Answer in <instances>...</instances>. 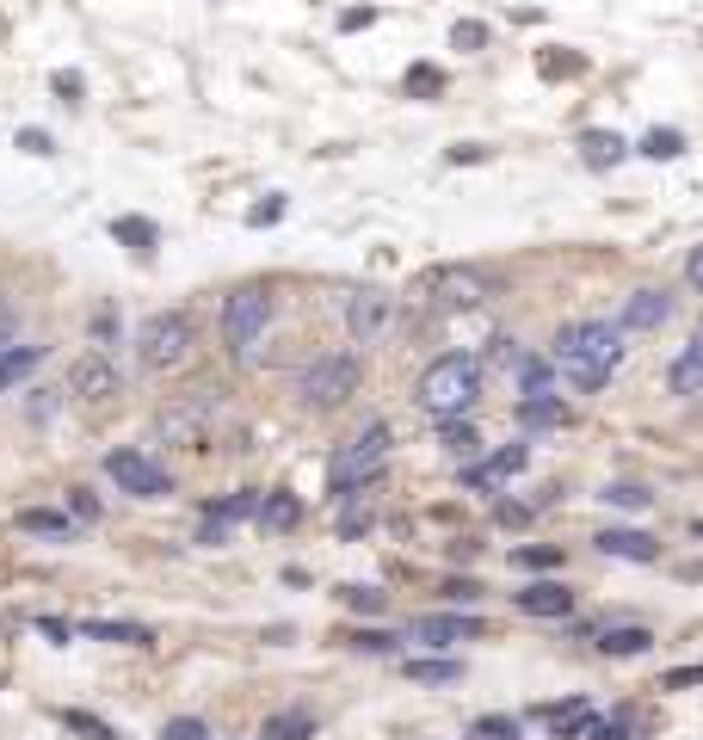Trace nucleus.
Listing matches in <instances>:
<instances>
[{
	"label": "nucleus",
	"mask_w": 703,
	"mask_h": 740,
	"mask_svg": "<svg viewBox=\"0 0 703 740\" xmlns=\"http://www.w3.org/2000/svg\"><path fill=\"white\" fill-rule=\"evenodd\" d=\"M20 149L25 154H57V142H50V130H20Z\"/></svg>",
	"instance_id": "nucleus-47"
},
{
	"label": "nucleus",
	"mask_w": 703,
	"mask_h": 740,
	"mask_svg": "<svg viewBox=\"0 0 703 740\" xmlns=\"http://www.w3.org/2000/svg\"><path fill=\"white\" fill-rule=\"evenodd\" d=\"M518 426H525V432H555V426H568V407H562L555 396L518 401Z\"/></svg>",
	"instance_id": "nucleus-22"
},
{
	"label": "nucleus",
	"mask_w": 703,
	"mask_h": 740,
	"mask_svg": "<svg viewBox=\"0 0 703 740\" xmlns=\"http://www.w3.org/2000/svg\"><path fill=\"white\" fill-rule=\"evenodd\" d=\"M513 605L525 611V617H568V611H574V592L562 587V580H537V587L513 592Z\"/></svg>",
	"instance_id": "nucleus-15"
},
{
	"label": "nucleus",
	"mask_w": 703,
	"mask_h": 740,
	"mask_svg": "<svg viewBox=\"0 0 703 740\" xmlns=\"http://www.w3.org/2000/svg\"><path fill=\"white\" fill-rule=\"evenodd\" d=\"M537 722H543V728H555V735H562V740H580V728H587V722H592V703H587V698H568V703H543V710H537Z\"/></svg>",
	"instance_id": "nucleus-19"
},
{
	"label": "nucleus",
	"mask_w": 703,
	"mask_h": 740,
	"mask_svg": "<svg viewBox=\"0 0 703 740\" xmlns=\"http://www.w3.org/2000/svg\"><path fill=\"white\" fill-rule=\"evenodd\" d=\"M235 518H260V493L241 488V493H223L204 506V525H235Z\"/></svg>",
	"instance_id": "nucleus-23"
},
{
	"label": "nucleus",
	"mask_w": 703,
	"mask_h": 740,
	"mask_svg": "<svg viewBox=\"0 0 703 740\" xmlns=\"http://www.w3.org/2000/svg\"><path fill=\"white\" fill-rule=\"evenodd\" d=\"M25 419H32V426H50V419H57V396H50V389H32V401H25Z\"/></svg>",
	"instance_id": "nucleus-40"
},
{
	"label": "nucleus",
	"mask_w": 703,
	"mask_h": 740,
	"mask_svg": "<svg viewBox=\"0 0 703 740\" xmlns=\"http://www.w3.org/2000/svg\"><path fill=\"white\" fill-rule=\"evenodd\" d=\"M38 364H43V346H7V352H0V389L25 382Z\"/></svg>",
	"instance_id": "nucleus-26"
},
{
	"label": "nucleus",
	"mask_w": 703,
	"mask_h": 740,
	"mask_svg": "<svg viewBox=\"0 0 703 740\" xmlns=\"http://www.w3.org/2000/svg\"><path fill=\"white\" fill-rule=\"evenodd\" d=\"M685 285H691V290H698V297H703V247H698V253H691V260H685Z\"/></svg>",
	"instance_id": "nucleus-50"
},
{
	"label": "nucleus",
	"mask_w": 703,
	"mask_h": 740,
	"mask_svg": "<svg viewBox=\"0 0 703 740\" xmlns=\"http://www.w3.org/2000/svg\"><path fill=\"white\" fill-rule=\"evenodd\" d=\"M359 382H364V364L352 352H322L315 364H303L297 396H303V407H340V401L359 396Z\"/></svg>",
	"instance_id": "nucleus-6"
},
{
	"label": "nucleus",
	"mask_w": 703,
	"mask_h": 740,
	"mask_svg": "<svg viewBox=\"0 0 703 740\" xmlns=\"http://www.w3.org/2000/svg\"><path fill=\"white\" fill-rule=\"evenodd\" d=\"M666 389H673V396H703V334L685 346L679 359H673V371H666Z\"/></svg>",
	"instance_id": "nucleus-21"
},
{
	"label": "nucleus",
	"mask_w": 703,
	"mask_h": 740,
	"mask_svg": "<svg viewBox=\"0 0 703 740\" xmlns=\"http://www.w3.org/2000/svg\"><path fill=\"white\" fill-rule=\"evenodd\" d=\"M105 475H112L124 493H136V500H167V493H173V475L161 469L149 451H136V444L105 451Z\"/></svg>",
	"instance_id": "nucleus-7"
},
{
	"label": "nucleus",
	"mask_w": 703,
	"mask_h": 740,
	"mask_svg": "<svg viewBox=\"0 0 703 740\" xmlns=\"http://www.w3.org/2000/svg\"><path fill=\"white\" fill-rule=\"evenodd\" d=\"M426 303L432 309H481L488 303V278L476 266H438L426 278Z\"/></svg>",
	"instance_id": "nucleus-10"
},
{
	"label": "nucleus",
	"mask_w": 703,
	"mask_h": 740,
	"mask_svg": "<svg viewBox=\"0 0 703 740\" xmlns=\"http://www.w3.org/2000/svg\"><path fill=\"white\" fill-rule=\"evenodd\" d=\"M161 740H210V728L198 716H173L167 728H161Z\"/></svg>",
	"instance_id": "nucleus-39"
},
{
	"label": "nucleus",
	"mask_w": 703,
	"mask_h": 740,
	"mask_svg": "<svg viewBox=\"0 0 703 740\" xmlns=\"http://www.w3.org/2000/svg\"><path fill=\"white\" fill-rule=\"evenodd\" d=\"M278 216H285V198L272 191L266 204H253V216H248V223H253V228H272V223H278Z\"/></svg>",
	"instance_id": "nucleus-44"
},
{
	"label": "nucleus",
	"mask_w": 703,
	"mask_h": 740,
	"mask_svg": "<svg viewBox=\"0 0 703 740\" xmlns=\"http://www.w3.org/2000/svg\"><path fill=\"white\" fill-rule=\"evenodd\" d=\"M698 537H703V518H698Z\"/></svg>",
	"instance_id": "nucleus-53"
},
{
	"label": "nucleus",
	"mask_w": 703,
	"mask_h": 740,
	"mask_svg": "<svg viewBox=\"0 0 703 740\" xmlns=\"http://www.w3.org/2000/svg\"><path fill=\"white\" fill-rule=\"evenodd\" d=\"M68 389H75L80 401H112L117 389H124V377H117V364L105 359V352H87V359L75 364V377H68Z\"/></svg>",
	"instance_id": "nucleus-11"
},
{
	"label": "nucleus",
	"mask_w": 703,
	"mask_h": 740,
	"mask_svg": "<svg viewBox=\"0 0 703 740\" xmlns=\"http://www.w3.org/2000/svg\"><path fill=\"white\" fill-rule=\"evenodd\" d=\"M346 334L359 346H382L396 334V297H382V290H352L346 297Z\"/></svg>",
	"instance_id": "nucleus-8"
},
{
	"label": "nucleus",
	"mask_w": 703,
	"mask_h": 740,
	"mask_svg": "<svg viewBox=\"0 0 703 740\" xmlns=\"http://www.w3.org/2000/svg\"><path fill=\"white\" fill-rule=\"evenodd\" d=\"M112 235H117L124 247H130L136 260H154V241H161V228H154L149 216H117V223H112Z\"/></svg>",
	"instance_id": "nucleus-24"
},
{
	"label": "nucleus",
	"mask_w": 703,
	"mask_h": 740,
	"mask_svg": "<svg viewBox=\"0 0 703 740\" xmlns=\"http://www.w3.org/2000/svg\"><path fill=\"white\" fill-rule=\"evenodd\" d=\"M599 642V654L605 661H636V654H648L654 648V636H648L642 624H617V629H605V636H592Z\"/></svg>",
	"instance_id": "nucleus-17"
},
{
	"label": "nucleus",
	"mask_w": 703,
	"mask_h": 740,
	"mask_svg": "<svg viewBox=\"0 0 703 740\" xmlns=\"http://www.w3.org/2000/svg\"><path fill=\"white\" fill-rule=\"evenodd\" d=\"M414 401L432 419H463L481 401V364L469 359V352H444V359H432L414 382Z\"/></svg>",
	"instance_id": "nucleus-2"
},
{
	"label": "nucleus",
	"mask_w": 703,
	"mask_h": 740,
	"mask_svg": "<svg viewBox=\"0 0 703 740\" xmlns=\"http://www.w3.org/2000/svg\"><path fill=\"white\" fill-rule=\"evenodd\" d=\"M389 451H396V432H389V419H371L359 438H346L340 456H334V475H327V488H334V506L340 500H359L382 469H389Z\"/></svg>",
	"instance_id": "nucleus-3"
},
{
	"label": "nucleus",
	"mask_w": 703,
	"mask_h": 740,
	"mask_svg": "<svg viewBox=\"0 0 703 740\" xmlns=\"http://www.w3.org/2000/svg\"><path fill=\"white\" fill-rule=\"evenodd\" d=\"M371 20H377V13H371V7H352V13H346L340 25H346V32H359V25H371Z\"/></svg>",
	"instance_id": "nucleus-51"
},
{
	"label": "nucleus",
	"mask_w": 703,
	"mask_h": 740,
	"mask_svg": "<svg viewBox=\"0 0 703 740\" xmlns=\"http://www.w3.org/2000/svg\"><path fill=\"white\" fill-rule=\"evenodd\" d=\"M260 525H266L272 537H285V531H297V525H303V500H297V493H260Z\"/></svg>",
	"instance_id": "nucleus-18"
},
{
	"label": "nucleus",
	"mask_w": 703,
	"mask_h": 740,
	"mask_svg": "<svg viewBox=\"0 0 703 740\" xmlns=\"http://www.w3.org/2000/svg\"><path fill=\"white\" fill-rule=\"evenodd\" d=\"M550 382H555V364L550 359H537V352H525V359H518V396H525V401L550 396Z\"/></svg>",
	"instance_id": "nucleus-27"
},
{
	"label": "nucleus",
	"mask_w": 703,
	"mask_h": 740,
	"mask_svg": "<svg viewBox=\"0 0 703 740\" xmlns=\"http://www.w3.org/2000/svg\"><path fill=\"white\" fill-rule=\"evenodd\" d=\"M68 513H75V518H99V500H93V488H75V493H68Z\"/></svg>",
	"instance_id": "nucleus-46"
},
{
	"label": "nucleus",
	"mask_w": 703,
	"mask_h": 740,
	"mask_svg": "<svg viewBox=\"0 0 703 740\" xmlns=\"http://www.w3.org/2000/svg\"><path fill=\"white\" fill-rule=\"evenodd\" d=\"M62 728H75V735H87V740H117V728L112 722H99V716H87V710H62Z\"/></svg>",
	"instance_id": "nucleus-33"
},
{
	"label": "nucleus",
	"mask_w": 703,
	"mask_h": 740,
	"mask_svg": "<svg viewBox=\"0 0 703 740\" xmlns=\"http://www.w3.org/2000/svg\"><path fill=\"white\" fill-rule=\"evenodd\" d=\"M346 642L359 648V654H396L401 636H396V629H359V636H346Z\"/></svg>",
	"instance_id": "nucleus-35"
},
{
	"label": "nucleus",
	"mask_w": 703,
	"mask_h": 740,
	"mask_svg": "<svg viewBox=\"0 0 703 740\" xmlns=\"http://www.w3.org/2000/svg\"><path fill=\"white\" fill-rule=\"evenodd\" d=\"M210 414H216V389H204L198 401H191V396L167 401L154 426H161V438H173V444H204V438H210Z\"/></svg>",
	"instance_id": "nucleus-9"
},
{
	"label": "nucleus",
	"mask_w": 703,
	"mask_h": 740,
	"mask_svg": "<svg viewBox=\"0 0 703 740\" xmlns=\"http://www.w3.org/2000/svg\"><path fill=\"white\" fill-rule=\"evenodd\" d=\"M315 735V716L309 710H278V716L266 722V740H309Z\"/></svg>",
	"instance_id": "nucleus-29"
},
{
	"label": "nucleus",
	"mask_w": 703,
	"mask_h": 740,
	"mask_svg": "<svg viewBox=\"0 0 703 740\" xmlns=\"http://www.w3.org/2000/svg\"><path fill=\"white\" fill-rule=\"evenodd\" d=\"M599 555H617V562H661V543L648 531H599L592 537Z\"/></svg>",
	"instance_id": "nucleus-16"
},
{
	"label": "nucleus",
	"mask_w": 703,
	"mask_h": 740,
	"mask_svg": "<svg viewBox=\"0 0 703 740\" xmlns=\"http://www.w3.org/2000/svg\"><path fill=\"white\" fill-rule=\"evenodd\" d=\"M0 346H13V309L0 303Z\"/></svg>",
	"instance_id": "nucleus-52"
},
{
	"label": "nucleus",
	"mask_w": 703,
	"mask_h": 740,
	"mask_svg": "<svg viewBox=\"0 0 703 740\" xmlns=\"http://www.w3.org/2000/svg\"><path fill=\"white\" fill-rule=\"evenodd\" d=\"M191 352H198V322L179 315V309H161V315H149V322L136 327V359H142V371H154V377L186 371Z\"/></svg>",
	"instance_id": "nucleus-5"
},
{
	"label": "nucleus",
	"mask_w": 703,
	"mask_h": 740,
	"mask_svg": "<svg viewBox=\"0 0 703 740\" xmlns=\"http://www.w3.org/2000/svg\"><path fill=\"white\" fill-rule=\"evenodd\" d=\"M340 506H346V518H340V531H346V537H359L364 525H371V506H359V500H340Z\"/></svg>",
	"instance_id": "nucleus-43"
},
{
	"label": "nucleus",
	"mask_w": 703,
	"mask_h": 740,
	"mask_svg": "<svg viewBox=\"0 0 703 740\" xmlns=\"http://www.w3.org/2000/svg\"><path fill=\"white\" fill-rule=\"evenodd\" d=\"M438 444H444V451L451 456H469L481 444L476 432H469V426H463V419H438Z\"/></svg>",
	"instance_id": "nucleus-32"
},
{
	"label": "nucleus",
	"mask_w": 703,
	"mask_h": 740,
	"mask_svg": "<svg viewBox=\"0 0 703 740\" xmlns=\"http://www.w3.org/2000/svg\"><path fill=\"white\" fill-rule=\"evenodd\" d=\"M488 43V25L481 20H456L451 25V50H481Z\"/></svg>",
	"instance_id": "nucleus-38"
},
{
	"label": "nucleus",
	"mask_w": 703,
	"mask_h": 740,
	"mask_svg": "<svg viewBox=\"0 0 703 740\" xmlns=\"http://www.w3.org/2000/svg\"><path fill=\"white\" fill-rule=\"evenodd\" d=\"M80 636H87V642H124V648H149V642H154L142 624H105V617L80 624Z\"/></svg>",
	"instance_id": "nucleus-25"
},
{
	"label": "nucleus",
	"mask_w": 703,
	"mask_h": 740,
	"mask_svg": "<svg viewBox=\"0 0 703 740\" xmlns=\"http://www.w3.org/2000/svg\"><path fill=\"white\" fill-rule=\"evenodd\" d=\"M0 352H7V346H0Z\"/></svg>",
	"instance_id": "nucleus-54"
},
{
	"label": "nucleus",
	"mask_w": 703,
	"mask_h": 740,
	"mask_svg": "<svg viewBox=\"0 0 703 740\" xmlns=\"http://www.w3.org/2000/svg\"><path fill=\"white\" fill-rule=\"evenodd\" d=\"M340 605L359 611V617H382V611H389V599H382L377 587H340Z\"/></svg>",
	"instance_id": "nucleus-31"
},
{
	"label": "nucleus",
	"mask_w": 703,
	"mask_h": 740,
	"mask_svg": "<svg viewBox=\"0 0 703 740\" xmlns=\"http://www.w3.org/2000/svg\"><path fill=\"white\" fill-rule=\"evenodd\" d=\"M38 636H43V642H68V636H75V629L62 624V617H38Z\"/></svg>",
	"instance_id": "nucleus-49"
},
{
	"label": "nucleus",
	"mask_w": 703,
	"mask_h": 740,
	"mask_svg": "<svg viewBox=\"0 0 703 740\" xmlns=\"http://www.w3.org/2000/svg\"><path fill=\"white\" fill-rule=\"evenodd\" d=\"M673 315V297L666 290H629L624 297V334H648Z\"/></svg>",
	"instance_id": "nucleus-14"
},
{
	"label": "nucleus",
	"mask_w": 703,
	"mask_h": 740,
	"mask_svg": "<svg viewBox=\"0 0 703 740\" xmlns=\"http://www.w3.org/2000/svg\"><path fill=\"white\" fill-rule=\"evenodd\" d=\"M401 673H407L414 685H456V679H463V661H444V654H432V661H407Z\"/></svg>",
	"instance_id": "nucleus-28"
},
{
	"label": "nucleus",
	"mask_w": 703,
	"mask_h": 740,
	"mask_svg": "<svg viewBox=\"0 0 703 740\" xmlns=\"http://www.w3.org/2000/svg\"><path fill=\"white\" fill-rule=\"evenodd\" d=\"M476 636H481L476 617H451V611H438V617H414V629H407V642H426V648L476 642Z\"/></svg>",
	"instance_id": "nucleus-12"
},
{
	"label": "nucleus",
	"mask_w": 703,
	"mask_h": 740,
	"mask_svg": "<svg viewBox=\"0 0 703 740\" xmlns=\"http://www.w3.org/2000/svg\"><path fill=\"white\" fill-rule=\"evenodd\" d=\"M272 322H278V297H272L266 285L228 290V303H223V346H228V359H260V346H266Z\"/></svg>",
	"instance_id": "nucleus-4"
},
{
	"label": "nucleus",
	"mask_w": 703,
	"mask_h": 740,
	"mask_svg": "<svg viewBox=\"0 0 703 740\" xmlns=\"http://www.w3.org/2000/svg\"><path fill=\"white\" fill-rule=\"evenodd\" d=\"M685 685H703V666H673L661 679V691H685Z\"/></svg>",
	"instance_id": "nucleus-45"
},
{
	"label": "nucleus",
	"mask_w": 703,
	"mask_h": 740,
	"mask_svg": "<svg viewBox=\"0 0 703 740\" xmlns=\"http://www.w3.org/2000/svg\"><path fill=\"white\" fill-rule=\"evenodd\" d=\"M476 735H481V740H513V735H518V722H506V716H481V722H476Z\"/></svg>",
	"instance_id": "nucleus-42"
},
{
	"label": "nucleus",
	"mask_w": 703,
	"mask_h": 740,
	"mask_svg": "<svg viewBox=\"0 0 703 740\" xmlns=\"http://www.w3.org/2000/svg\"><path fill=\"white\" fill-rule=\"evenodd\" d=\"M525 463H531V444H506V451H494L488 463H469V469H463V481H469V488H488V493H494L500 481L525 475Z\"/></svg>",
	"instance_id": "nucleus-13"
},
{
	"label": "nucleus",
	"mask_w": 703,
	"mask_h": 740,
	"mask_svg": "<svg viewBox=\"0 0 703 740\" xmlns=\"http://www.w3.org/2000/svg\"><path fill=\"white\" fill-rule=\"evenodd\" d=\"M550 364L568 377V389L599 396V389L617 377V364H624V327H611V322H568L562 334H555Z\"/></svg>",
	"instance_id": "nucleus-1"
},
{
	"label": "nucleus",
	"mask_w": 703,
	"mask_h": 740,
	"mask_svg": "<svg viewBox=\"0 0 703 740\" xmlns=\"http://www.w3.org/2000/svg\"><path fill=\"white\" fill-rule=\"evenodd\" d=\"M513 562H518V568H555L562 550H531V543H525V550H513Z\"/></svg>",
	"instance_id": "nucleus-41"
},
{
	"label": "nucleus",
	"mask_w": 703,
	"mask_h": 740,
	"mask_svg": "<svg viewBox=\"0 0 703 740\" xmlns=\"http://www.w3.org/2000/svg\"><path fill=\"white\" fill-rule=\"evenodd\" d=\"M679 149H685V136H679V130H666V124L642 136V154H648V161H673Z\"/></svg>",
	"instance_id": "nucleus-34"
},
{
	"label": "nucleus",
	"mask_w": 703,
	"mask_h": 740,
	"mask_svg": "<svg viewBox=\"0 0 703 740\" xmlns=\"http://www.w3.org/2000/svg\"><path fill=\"white\" fill-rule=\"evenodd\" d=\"M624 154H629V142L617 130H587V136H580V161H587V167H599V173L624 167Z\"/></svg>",
	"instance_id": "nucleus-20"
},
{
	"label": "nucleus",
	"mask_w": 703,
	"mask_h": 740,
	"mask_svg": "<svg viewBox=\"0 0 703 740\" xmlns=\"http://www.w3.org/2000/svg\"><path fill=\"white\" fill-rule=\"evenodd\" d=\"M20 531H32V537H68V531H75V525H68V518H62V513H43V506H25V513H20Z\"/></svg>",
	"instance_id": "nucleus-30"
},
{
	"label": "nucleus",
	"mask_w": 703,
	"mask_h": 740,
	"mask_svg": "<svg viewBox=\"0 0 703 740\" xmlns=\"http://www.w3.org/2000/svg\"><path fill=\"white\" fill-rule=\"evenodd\" d=\"M444 599H456V605H476L481 587H476V580H451V587H444Z\"/></svg>",
	"instance_id": "nucleus-48"
},
{
	"label": "nucleus",
	"mask_w": 703,
	"mask_h": 740,
	"mask_svg": "<svg viewBox=\"0 0 703 740\" xmlns=\"http://www.w3.org/2000/svg\"><path fill=\"white\" fill-rule=\"evenodd\" d=\"M401 87H407V93H414V99H426V93H444V75L419 62V68H407V80H401Z\"/></svg>",
	"instance_id": "nucleus-37"
},
{
	"label": "nucleus",
	"mask_w": 703,
	"mask_h": 740,
	"mask_svg": "<svg viewBox=\"0 0 703 740\" xmlns=\"http://www.w3.org/2000/svg\"><path fill=\"white\" fill-rule=\"evenodd\" d=\"M605 500H611V506H629V513H642V506L654 500V493H648L642 481H611V488H605Z\"/></svg>",
	"instance_id": "nucleus-36"
}]
</instances>
